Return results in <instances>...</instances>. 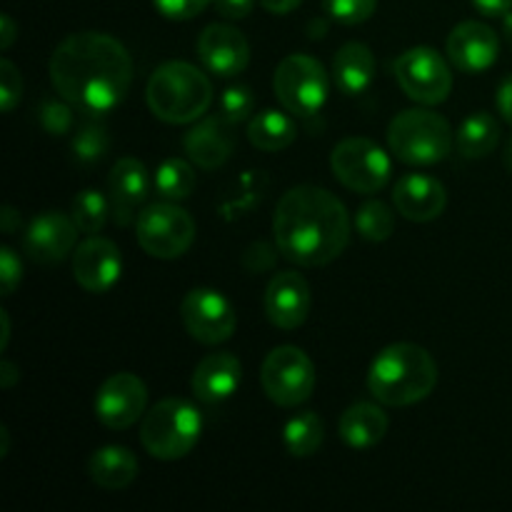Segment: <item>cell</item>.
I'll list each match as a JSON object with an SVG mask.
<instances>
[{
    "mask_svg": "<svg viewBox=\"0 0 512 512\" xmlns=\"http://www.w3.org/2000/svg\"><path fill=\"white\" fill-rule=\"evenodd\" d=\"M155 190L163 200L170 203H180V200L190 198L198 185V175L195 168L183 158H168L158 165L155 170Z\"/></svg>",
    "mask_w": 512,
    "mask_h": 512,
    "instance_id": "cell-29",
    "label": "cell"
},
{
    "mask_svg": "<svg viewBox=\"0 0 512 512\" xmlns=\"http://www.w3.org/2000/svg\"><path fill=\"white\" fill-rule=\"evenodd\" d=\"M505 165H508V170L512 173V138H510L508 148H505Z\"/></svg>",
    "mask_w": 512,
    "mask_h": 512,
    "instance_id": "cell-49",
    "label": "cell"
},
{
    "mask_svg": "<svg viewBox=\"0 0 512 512\" xmlns=\"http://www.w3.org/2000/svg\"><path fill=\"white\" fill-rule=\"evenodd\" d=\"M500 55V38L490 25L465 20L448 35V58L460 73L478 75L493 68Z\"/></svg>",
    "mask_w": 512,
    "mask_h": 512,
    "instance_id": "cell-18",
    "label": "cell"
},
{
    "mask_svg": "<svg viewBox=\"0 0 512 512\" xmlns=\"http://www.w3.org/2000/svg\"><path fill=\"white\" fill-rule=\"evenodd\" d=\"M150 193V178L138 158H120L108 175L110 218L115 225H130L138 220V208Z\"/></svg>",
    "mask_w": 512,
    "mask_h": 512,
    "instance_id": "cell-19",
    "label": "cell"
},
{
    "mask_svg": "<svg viewBox=\"0 0 512 512\" xmlns=\"http://www.w3.org/2000/svg\"><path fill=\"white\" fill-rule=\"evenodd\" d=\"M265 318L280 330H298L313 308L310 285L298 270H280L273 275L263 295Z\"/></svg>",
    "mask_w": 512,
    "mask_h": 512,
    "instance_id": "cell-14",
    "label": "cell"
},
{
    "mask_svg": "<svg viewBox=\"0 0 512 512\" xmlns=\"http://www.w3.org/2000/svg\"><path fill=\"white\" fill-rule=\"evenodd\" d=\"M353 225L360 238L370 240V243H385L395 233V213L383 200H368L358 208Z\"/></svg>",
    "mask_w": 512,
    "mask_h": 512,
    "instance_id": "cell-31",
    "label": "cell"
},
{
    "mask_svg": "<svg viewBox=\"0 0 512 512\" xmlns=\"http://www.w3.org/2000/svg\"><path fill=\"white\" fill-rule=\"evenodd\" d=\"M203 433V415L183 398L160 400L143 415L140 443L155 460H180L198 445Z\"/></svg>",
    "mask_w": 512,
    "mask_h": 512,
    "instance_id": "cell-5",
    "label": "cell"
},
{
    "mask_svg": "<svg viewBox=\"0 0 512 512\" xmlns=\"http://www.w3.org/2000/svg\"><path fill=\"white\" fill-rule=\"evenodd\" d=\"M215 10L228 20H243L253 13L255 0H213Z\"/></svg>",
    "mask_w": 512,
    "mask_h": 512,
    "instance_id": "cell-39",
    "label": "cell"
},
{
    "mask_svg": "<svg viewBox=\"0 0 512 512\" xmlns=\"http://www.w3.org/2000/svg\"><path fill=\"white\" fill-rule=\"evenodd\" d=\"M243 380V365L233 353H210L193 373V393L200 403L218 405L233 398Z\"/></svg>",
    "mask_w": 512,
    "mask_h": 512,
    "instance_id": "cell-21",
    "label": "cell"
},
{
    "mask_svg": "<svg viewBox=\"0 0 512 512\" xmlns=\"http://www.w3.org/2000/svg\"><path fill=\"white\" fill-rule=\"evenodd\" d=\"M300 3H303V0H260V5H263V8L273 15L293 13Z\"/></svg>",
    "mask_w": 512,
    "mask_h": 512,
    "instance_id": "cell-43",
    "label": "cell"
},
{
    "mask_svg": "<svg viewBox=\"0 0 512 512\" xmlns=\"http://www.w3.org/2000/svg\"><path fill=\"white\" fill-rule=\"evenodd\" d=\"M75 283L88 293H108L123 275V255L118 245L100 235H90L73 253Z\"/></svg>",
    "mask_w": 512,
    "mask_h": 512,
    "instance_id": "cell-16",
    "label": "cell"
},
{
    "mask_svg": "<svg viewBox=\"0 0 512 512\" xmlns=\"http://www.w3.org/2000/svg\"><path fill=\"white\" fill-rule=\"evenodd\" d=\"M375 70H378V63H375L373 50L365 43H345L333 58L335 85L340 88V93L350 95V98L363 95L373 85Z\"/></svg>",
    "mask_w": 512,
    "mask_h": 512,
    "instance_id": "cell-23",
    "label": "cell"
},
{
    "mask_svg": "<svg viewBox=\"0 0 512 512\" xmlns=\"http://www.w3.org/2000/svg\"><path fill=\"white\" fill-rule=\"evenodd\" d=\"M388 415L380 405L373 403H355L340 415L338 435L343 443L353 450L375 448L388 433Z\"/></svg>",
    "mask_w": 512,
    "mask_h": 512,
    "instance_id": "cell-24",
    "label": "cell"
},
{
    "mask_svg": "<svg viewBox=\"0 0 512 512\" xmlns=\"http://www.w3.org/2000/svg\"><path fill=\"white\" fill-rule=\"evenodd\" d=\"M388 145L405 165H435L453 150V128L440 113L403 110L388 128Z\"/></svg>",
    "mask_w": 512,
    "mask_h": 512,
    "instance_id": "cell-6",
    "label": "cell"
},
{
    "mask_svg": "<svg viewBox=\"0 0 512 512\" xmlns=\"http://www.w3.org/2000/svg\"><path fill=\"white\" fill-rule=\"evenodd\" d=\"M330 168L340 185L360 195H373L383 190L393 173L388 153L370 138L340 140L330 155Z\"/></svg>",
    "mask_w": 512,
    "mask_h": 512,
    "instance_id": "cell-10",
    "label": "cell"
},
{
    "mask_svg": "<svg viewBox=\"0 0 512 512\" xmlns=\"http://www.w3.org/2000/svg\"><path fill=\"white\" fill-rule=\"evenodd\" d=\"M438 385L433 355L415 343H393L380 350L368 370V390L380 405L408 408L428 398Z\"/></svg>",
    "mask_w": 512,
    "mask_h": 512,
    "instance_id": "cell-3",
    "label": "cell"
},
{
    "mask_svg": "<svg viewBox=\"0 0 512 512\" xmlns=\"http://www.w3.org/2000/svg\"><path fill=\"white\" fill-rule=\"evenodd\" d=\"M145 100L150 113L163 123H198L213 103V83L195 65L185 60H168L150 75Z\"/></svg>",
    "mask_w": 512,
    "mask_h": 512,
    "instance_id": "cell-4",
    "label": "cell"
},
{
    "mask_svg": "<svg viewBox=\"0 0 512 512\" xmlns=\"http://www.w3.org/2000/svg\"><path fill=\"white\" fill-rule=\"evenodd\" d=\"M38 120L50 135H65L73 130V105L65 98H45L38 108Z\"/></svg>",
    "mask_w": 512,
    "mask_h": 512,
    "instance_id": "cell-35",
    "label": "cell"
},
{
    "mask_svg": "<svg viewBox=\"0 0 512 512\" xmlns=\"http://www.w3.org/2000/svg\"><path fill=\"white\" fill-rule=\"evenodd\" d=\"M315 365L305 350L295 345L273 348L260 368V385L265 395L280 408H298L315 390Z\"/></svg>",
    "mask_w": 512,
    "mask_h": 512,
    "instance_id": "cell-9",
    "label": "cell"
},
{
    "mask_svg": "<svg viewBox=\"0 0 512 512\" xmlns=\"http://www.w3.org/2000/svg\"><path fill=\"white\" fill-rule=\"evenodd\" d=\"M323 438V420H320L318 413H313V410L295 413L283 428L285 450H288L293 458H310V455H315L320 445H323Z\"/></svg>",
    "mask_w": 512,
    "mask_h": 512,
    "instance_id": "cell-28",
    "label": "cell"
},
{
    "mask_svg": "<svg viewBox=\"0 0 512 512\" xmlns=\"http://www.w3.org/2000/svg\"><path fill=\"white\" fill-rule=\"evenodd\" d=\"M0 225H3V233H15V228H20V215L10 205H5L0 213Z\"/></svg>",
    "mask_w": 512,
    "mask_h": 512,
    "instance_id": "cell-45",
    "label": "cell"
},
{
    "mask_svg": "<svg viewBox=\"0 0 512 512\" xmlns=\"http://www.w3.org/2000/svg\"><path fill=\"white\" fill-rule=\"evenodd\" d=\"M295 138H298V125L280 110H263V113L253 115L248 123V140L253 143V148L265 150V153H280V150L290 148Z\"/></svg>",
    "mask_w": 512,
    "mask_h": 512,
    "instance_id": "cell-26",
    "label": "cell"
},
{
    "mask_svg": "<svg viewBox=\"0 0 512 512\" xmlns=\"http://www.w3.org/2000/svg\"><path fill=\"white\" fill-rule=\"evenodd\" d=\"M0 323H3V338H0V350L8 348V338H10V320L5 310H0Z\"/></svg>",
    "mask_w": 512,
    "mask_h": 512,
    "instance_id": "cell-46",
    "label": "cell"
},
{
    "mask_svg": "<svg viewBox=\"0 0 512 512\" xmlns=\"http://www.w3.org/2000/svg\"><path fill=\"white\" fill-rule=\"evenodd\" d=\"M110 148V135L108 128L100 123H85L75 130L73 143H70V150H73V158L83 165H93L98 160L105 158Z\"/></svg>",
    "mask_w": 512,
    "mask_h": 512,
    "instance_id": "cell-32",
    "label": "cell"
},
{
    "mask_svg": "<svg viewBox=\"0 0 512 512\" xmlns=\"http://www.w3.org/2000/svg\"><path fill=\"white\" fill-rule=\"evenodd\" d=\"M15 38H18V25L8 13H3L0 15V48L8 50L15 43Z\"/></svg>",
    "mask_w": 512,
    "mask_h": 512,
    "instance_id": "cell-42",
    "label": "cell"
},
{
    "mask_svg": "<svg viewBox=\"0 0 512 512\" xmlns=\"http://www.w3.org/2000/svg\"><path fill=\"white\" fill-rule=\"evenodd\" d=\"M148 388L133 373H115L95 395V418L110 430H128L145 415Z\"/></svg>",
    "mask_w": 512,
    "mask_h": 512,
    "instance_id": "cell-13",
    "label": "cell"
},
{
    "mask_svg": "<svg viewBox=\"0 0 512 512\" xmlns=\"http://www.w3.org/2000/svg\"><path fill=\"white\" fill-rule=\"evenodd\" d=\"M198 58L208 73L218 78H235L250 63V43L238 28L213 23L200 33Z\"/></svg>",
    "mask_w": 512,
    "mask_h": 512,
    "instance_id": "cell-17",
    "label": "cell"
},
{
    "mask_svg": "<svg viewBox=\"0 0 512 512\" xmlns=\"http://www.w3.org/2000/svg\"><path fill=\"white\" fill-rule=\"evenodd\" d=\"M70 218L75 220L80 233L98 235L110 218V200L105 198L100 190H93V188L80 190V193L73 198Z\"/></svg>",
    "mask_w": 512,
    "mask_h": 512,
    "instance_id": "cell-30",
    "label": "cell"
},
{
    "mask_svg": "<svg viewBox=\"0 0 512 512\" xmlns=\"http://www.w3.org/2000/svg\"><path fill=\"white\" fill-rule=\"evenodd\" d=\"M393 203L405 220L430 223L443 215L448 193H445V185L433 175L408 173L395 183Z\"/></svg>",
    "mask_w": 512,
    "mask_h": 512,
    "instance_id": "cell-20",
    "label": "cell"
},
{
    "mask_svg": "<svg viewBox=\"0 0 512 512\" xmlns=\"http://www.w3.org/2000/svg\"><path fill=\"white\" fill-rule=\"evenodd\" d=\"M500 143V123L493 113H470L463 120L460 130L455 133V145L458 153L468 160L488 158Z\"/></svg>",
    "mask_w": 512,
    "mask_h": 512,
    "instance_id": "cell-27",
    "label": "cell"
},
{
    "mask_svg": "<svg viewBox=\"0 0 512 512\" xmlns=\"http://www.w3.org/2000/svg\"><path fill=\"white\" fill-rule=\"evenodd\" d=\"M275 98L288 113L310 118L320 113L330 93V80L323 63L313 55L293 53L280 60L273 78Z\"/></svg>",
    "mask_w": 512,
    "mask_h": 512,
    "instance_id": "cell-7",
    "label": "cell"
},
{
    "mask_svg": "<svg viewBox=\"0 0 512 512\" xmlns=\"http://www.w3.org/2000/svg\"><path fill=\"white\" fill-rule=\"evenodd\" d=\"M378 0H323V10L340 25H360L373 18Z\"/></svg>",
    "mask_w": 512,
    "mask_h": 512,
    "instance_id": "cell-34",
    "label": "cell"
},
{
    "mask_svg": "<svg viewBox=\"0 0 512 512\" xmlns=\"http://www.w3.org/2000/svg\"><path fill=\"white\" fill-rule=\"evenodd\" d=\"M78 233V225L70 215L48 210V213H40L30 220L23 248L33 263L55 265L68 258V253H73Z\"/></svg>",
    "mask_w": 512,
    "mask_h": 512,
    "instance_id": "cell-15",
    "label": "cell"
},
{
    "mask_svg": "<svg viewBox=\"0 0 512 512\" xmlns=\"http://www.w3.org/2000/svg\"><path fill=\"white\" fill-rule=\"evenodd\" d=\"M473 5L488 18H500L512 10V0H473Z\"/></svg>",
    "mask_w": 512,
    "mask_h": 512,
    "instance_id": "cell-41",
    "label": "cell"
},
{
    "mask_svg": "<svg viewBox=\"0 0 512 512\" xmlns=\"http://www.w3.org/2000/svg\"><path fill=\"white\" fill-rule=\"evenodd\" d=\"M255 110V95L248 85H230L220 95V113L230 125L245 123Z\"/></svg>",
    "mask_w": 512,
    "mask_h": 512,
    "instance_id": "cell-33",
    "label": "cell"
},
{
    "mask_svg": "<svg viewBox=\"0 0 512 512\" xmlns=\"http://www.w3.org/2000/svg\"><path fill=\"white\" fill-rule=\"evenodd\" d=\"M50 80L60 98L85 115L118 108L133 85V58L120 40L98 30L73 33L53 50Z\"/></svg>",
    "mask_w": 512,
    "mask_h": 512,
    "instance_id": "cell-1",
    "label": "cell"
},
{
    "mask_svg": "<svg viewBox=\"0 0 512 512\" xmlns=\"http://www.w3.org/2000/svg\"><path fill=\"white\" fill-rule=\"evenodd\" d=\"M0 435H3V445H0V458H3V455L8 453V430L0 428Z\"/></svg>",
    "mask_w": 512,
    "mask_h": 512,
    "instance_id": "cell-48",
    "label": "cell"
},
{
    "mask_svg": "<svg viewBox=\"0 0 512 512\" xmlns=\"http://www.w3.org/2000/svg\"><path fill=\"white\" fill-rule=\"evenodd\" d=\"M275 248L300 268L340 258L350 240V215L340 198L318 185H298L280 198L273 215Z\"/></svg>",
    "mask_w": 512,
    "mask_h": 512,
    "instance_id": "cell-2",
    "label": "cell"
},
{
    "mask_svg": "<svg viewBox=\"0 0 512 512\" xmlns=\"http://www.w3.org/2000/svg\"><path fill=\"white\" fill-rule=\"evenodd\" d=\"M20 280H23V263L10 245H3L0 248V288H3V295H13Z\"/></svg>",
    "mask_w": 512,
    "mask_h": 512,
    "instance_id": "cell-38",
    "label": "cell"
},
{
    "mask_svg": "<svg viewBox=\"0 0 512 512\" xmlns=\"http://www.w3.org/2000/svg\"><path fill=\"white\" fill-rule=\"evenodd\" d=\"M213 0H153L155 10L168 20H193L203 13Z\"/></svg>",
    "mask_w": 512,
    "mask_h": 512,
    "instance_id": "cell-37",
    "label": "cell"
},
{
    "mask_svg": "<svg viewBox=\"0 0 512 512\" xmlns=\"http://www.w3.org/2000/svg\"><path fill=\"white\" fill-rule=\"evenodd\" d=\"M18 380H20V370L15 368L10 360H3V363H0V388H13Z\"/></svg>",
    "mask_w": 512,
    "mask_h": 512,
    "instance_id": "cell-44",
    "label": "cell"
},
{
    "mask_svg": "<svg viewBox=\"0 0 512 512\" xmlns=\"http://www.w3.org/2000/svg\"><path fill=\"white\" fill-rule=\"evenodd\" d=\"M393 73L403 93L420 105H440L453 90V70L435 48H410L395 60Z\"/></svg>",
    "mask_w": 512,
    "mask_h": 512,
    "instance_id": "cell-11",
    "label": "cell"
},
{
    "mask_svg": "<svg viewBox=\"0 0 512 512\" xmlns=\"http://www.w3.org/2000/svg\"><path fill=\"white\" fill-rule=\"evenodd\" d=\"M180 320L193 340L203 345H220L233 338L238 315L230 300L213 288H195L180 303Z\"/></svg>",
    "mask_w": 512,
    "mask_h": 512,
    "instance_id": "cell-12",
    "label": "cell"
},
{
    "mask_svg": "<svg viewBox=\"0 0 512 512\" xmlns=\"http://www.w3.org/2000/svg\"><path fill=\"white\" fill-rule=\"evenodd\" d=\"M495 105H498V113L503 115L505 123L512 125V73L500 80L498 93H495Z\"/></svg>",
    "mask_w": 512,
    "mask_h": 512,
    "instance_id": "cell-40",
    "label": "cell"
},
{
    "mask_svg": "<svg viewBox=\"0 0 512 512\" xmlns=\"http://www.w3.org/2000/svg\"><path fill=\"white\" fill-rule=\"evenodd\" d=\"M135 235L138 245L158 260H175L183 258L195 240V220L180 205L170 203H153L140 210L135 220Z\"/></svg>",
    "mask_w": 512,
    "mask_h": 512,
    "instance_id": "cell-8",
    "label": "cell"
},
{
    "mask_svg": "<svg viewBox=\"0 0 512 512\" xmlns=\"http://www.w3.org/2000/svg\"><path fill=\"white\" fill-rule=\"evenodd\" d=\"M23 95V78L20 70L10 60H0V108L3 113H13Z\"/></svg>",
    "mask_w": 512,
    "mask_h": 512,
    "instance_id": "cell-36",
    "label": "cell"
},
{
    "mask_svg": "<svg viewBox=\"0 0 512 512\" xmlns=\"http://www.w3.org/2000/svg\"><path fill=\"white\" fill-rule=\"evenodd\" d=\"M88 475L98 488L125 490L138 478V458L123 445H105L90 455Z\"/></svg>",
    "mask_w": 512,
    "mask_h": 512,
    "instance_id": "cell-25",
    "label": "cell"
},
{
    "mask_svg": "<svg viewBox=\"0 0 512 512\" xmlns=\"http://www.w3.org/2000/svg\"><path fill=\"white\" fill-rule=\"evenodd\" d=\"M225 123H228L225 118H205L198 120L185 133L183 148L188 153L190 163L203 170H215L228 163L230 153H233V138L225 130Z\"/></svg>",
    "mask_w": 512,
    "mask_h": 512,
    "instance_id": "cell-22",
    "label": "cell"
},
{
    "mask_svg": "<svg viewBox=\"0 0 512 512\" xmlns=\"http://www.w3.org/2000/svg\"><path fill=\"white\" fill-rule=\"evenodd\" d=\"M503 35H505V40L512 45V10L503 15Z\"/></svg>",
    "mask_w": 512,
    "mask_h": 512,
    "instance_id": "cell-47",
    "label": "cell"
}]
</instances>
